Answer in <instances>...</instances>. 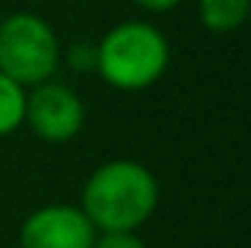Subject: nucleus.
<instances>
[{"label":"nucleus","mask_w":251,"mask_h":248,"mask_svg":"<svg viewBox=\"0 0 251 248\" xmlns=\"http://www.w3.org/2000/svg\"><path fill=\"white\" fill-rule=\"evenodd\" d=\"M79 207L97 234H137L158 207V181L149 167L117 158L91 173Z\"/></svg>","instance_id":"nucleus-1"},{"label":"nucleus","mask_w":251,"mask_h":248,"mask_svg":"<svg viewBox=\"0 0 251 248\" xmlns=\"http://www.w3.org/2000/svg\"><path fill=\"white\" fill-rule=\"evenodd\" d=\"M170 67V44L149 21H123L97 44V73L117 91H146Z\"/></svg>","instance_id":"nucleus-2"},{"label":"nucleus","mask_w":251,"mask_h":248,"mask_svg":"<svg viewBox=\"0 0 251 248\" xmlns=\"http://www.w3.org/2000/svg\"><path fill=\"white\" fill-rule=\"evenodd\" d=\"M56 29L35 12H15L0 21V73L21 88L50 82L59 67Z\"/></svg>","instance_id":"nucleus-3"},{"label":"nucleus","mask_w":251,"mask_h":248,"mask_svg":"<svg viewBox=\"0 0 251 248\" xmlns=\"http://www.w3.org/2000/svg\"><path fill=\"white\" fill-rule=\"evenodd\" d=\"M24 123L47 143H67L85 125V102L62 82H41L26 91Z\"/></svg>","instance_id":"nucleus-4"},{"label":"nucleus","mask_w":251,"mask_h":248,"mask_svg":"<svg viewBox=\"0 0 251 248\" xmlns=\"http://www.w3.org/2000/svg\"><path fill=\"white\" fill-rule=\"evenodd\" d=\"M97 228L76 204H47L21 225V248H94Z\"/></svg>","instance_id":"nucleus-5"},{"label":"nucleus","mask_w":251,"mask_h":248,"mask_svg":"<svg viewBox=\"0 0 251 248\" xmlns=\"http://www.w3.org/2000/svg\"><path fill=\"white\" fill-rule=\"evenodd\" d=\"M251 15V0H199V18L210 32H234Z\"/></svg>","instance_id":"nucleus-6"},{"label":"nucleus","mask_w":251,"mask_h":248,"mask_svg":"<svg viewBox=\"0 0 251 248\" xmlns=\"http://www.w3.org/2000/svg\"><path fill=\"white\" fill-rule=\"evenodd\" d=\"M24 111H26V88L0 73V137L24 125Z\"/></svg>","instance_id":"nucleus-7"},{"label":"nucleus","mask_w":251,"mask_h":248,"mask_svg":"<svg viewBox=\"0 0 251 248\" xmlns=\"http://www.w3.org/2000/svg\"><path fill=\"white\" fill-rule=\"evenodd\" d=\"M67 62L73 70H97V47L94 44H79L70 50Z\"/></svg>","instance_id":"nucleus-8"},{"label":"nucleus","mask_w":251,"mask_h":248,"mask_svg":"<svg viewBox=\"0 0 251 248\" xmlns=\"http://www.w3.org/2000/svg\"><path fill=\"white\" fill-rule=\"evenodd\" d=\"M94 248H146L137 234H100Z\"/></svg>","instance_id":"nucleus-9"},{"label":"nucleus","mask_w":251,"mask_h":248,"mask_svg":"<svg viewBox=\"0 0 251 248\" xmlns=\"http://www.w3.org/2000/svg\"><path fill=\"white\" fill-rule=\"evenodd\" d=\"M143 12H155V15H161V12H170V9H176L181 0H134Z\"/></svg>","instance_id":"nucleus-10"}]
</instances>
